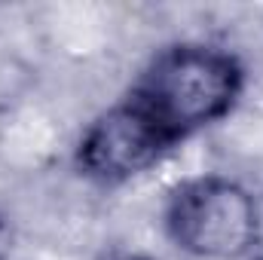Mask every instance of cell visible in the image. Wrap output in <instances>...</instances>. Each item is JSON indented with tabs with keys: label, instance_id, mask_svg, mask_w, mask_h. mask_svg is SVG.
<instances>
[{
	"label": "cell",
	"instance_id": "cell-4",
	"mask_svg": "<svg viewBox=\"0 0 263 260\" xmlns=\"http://www.w3.org/2000/svg\"><path fill=\"white\" fill-rule=\"evenodd\" d=\"M95 260H153L147 251H135V248H110L104 254H98Z\"/></svg>",
	"mask_w": 263,
	"mask_h": 260
},
{
	"label": "cell",
	"instance_id": "cell-6",
	"mask_svg": "<svg viewBox=\"0 0 263 260\" xmlns=\"http://www.w3.org/2000/svg\"><path fill=\"white\" fill-rule=\"evenodd\" d=\"M257 260H263V254H260V257H257Z\"/></svg>",
	"mask_w": 263,
	"mask_h": 260
},
{
	"label": "cell",
	"instance_id": "cell-3",
	"mask_svg": "<svg viewBox=\"0 0 263 260\" xmlns=\"http://www.w3.org/2000/svg\"><path fill=\"white\" fill-rule=\"evenodd\" d=\"M178 147L129 98L104 107L73 141V172L98 187H123L165 162Z\"/></svg>",
	"mask_w": 263,
	"mask_h": 260
},
{
	"label": "cell",
	"instance_id": "cell-5",
	"mask_svg": "<svg viewBox=\"0 0 263 260\" xmlns=\"http://www.w3.org/2000/svg\"><path fill=\"white\" fill-rule=\"evenodd\" d=\"M6 254H9V220L0 211V260H6Z\"/></svg>",
	"mask_w": 263,
	"mask_h": 260
},
{
	"label": "cell",
	"instance_id": "cell-1",
	"mask_svg": "<svg viewBox=\"0 0 263 260\" xmlns=\"http://www.w3.org/2000/svg\"><path fill=\"white\" fill-rule=\"evenodd\" d=\"M248 89V67L239 52L178 40L156 49L123 92L175 147L223 123Z\"/></svg>",
	"mask_w": 263,
	"mask_h": 260
},
{
	"label": "cell",
	"instance_id": "cell-2",
	"mask_svg": "<svg viewBox=\"0 0 263 260\" xmlns=\"http://www.w3.org/2000/svg\"><path fill=\"white\" fill-rule=\"evenodd\" d=\"M162 233L181 254L196 260L257 257L263 245L260 199L230 175L181 178L162 199Z\"/></svg>",
	"mask_w": 263,
	"mask_h": 260
}]
</instances>
